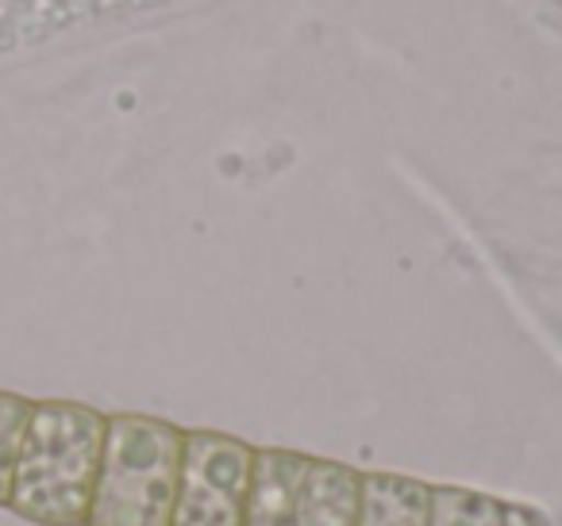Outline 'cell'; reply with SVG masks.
I'll use <instances>...</instances> for the list:
<instances>
[{"mask_svg":"<svg viewBox=\"0 0 562 526\" xmlns=\"http://www.w3.org/2000/svg\"><path fill=\"white\" fill-rule=\"evenodd\" d=\"M109 419L86 403H32L9 507L35 526H86Z\"/></svg>","mask_w":562,"mask_h":526,"instance_id":"1","label":"cell"},{"mask_svg":"<svg viewBox=\"0 0 562 526\" xmlns=\"http://www.w3.org/2000/svg\"><path fill=\"white\" fill-rule=\"evenodd\" d=\"M186 434L162 419L109 415L86 526H170Z\"/></svg>","mask_w":562,"mask_h":526,"instance_id":"2","label":"cell"},{"mask_svg":"<svg viewBox=\"0 0 562 526\" xmlns=\"http://www.w3.org/2000/svg\"><path fill=\"white\" fill-rule=\"evenodd\" d=\"M243 526H359V472L290 449H258Z\"/></svg>","mask_w":562,"mask_h":526,"instance_id":"3","label":"cell"},{"mask_svg":"<svg viewBox=\"0 0 562 526\" xmlns=\"http://www.w3.org/2000/svg\"><path fill=\"white\" fill-rule=\"evenodd\" d=\"M255 449L224 434H186L170 526H243Z\"/></svg>","mask_w":562,"mask_h":526,"instance_id":"4","label":"cell"},{"mask_svg":"<svg viewBox=\"0 0 562 526\" xmlns=\"http://www.w3.org/2000/svg\"><path fill=\"white\" fill-rule=\"evenodd\" d=\"M431 488L397 472L359 477V526H428Z\"/></svg>","mask_w":562,"mask_h":526,"instance_id":"5","label":"cell"},{"mask_svg":"<svg viewBox=\"0 0 562 526\" xmlns=\"http://www.w3.org/2000/svg\"><path fill=\"white\" fill-rule=\"evenodd\" d=\"M428 526H551L539 511L520 503H501L467 488H431Z\"/></svg>","mask_w":562,"mask_h":526,"instance_id":"6","label":"cell"},{"mask_svg":"<svg viewBox=\"0 0 562 526\" xmlns=\"http://www.w3.org/2000/svg\"><path fill=\"white\" fill-rule=\"evenodd\" d=\"M27 419H32V400L0 392V507H9L12 500V480H16Z\"/></svg>","mask_w":562,"mask_h":526,"instance_id":"7","label":"cell"}]
</instances>
